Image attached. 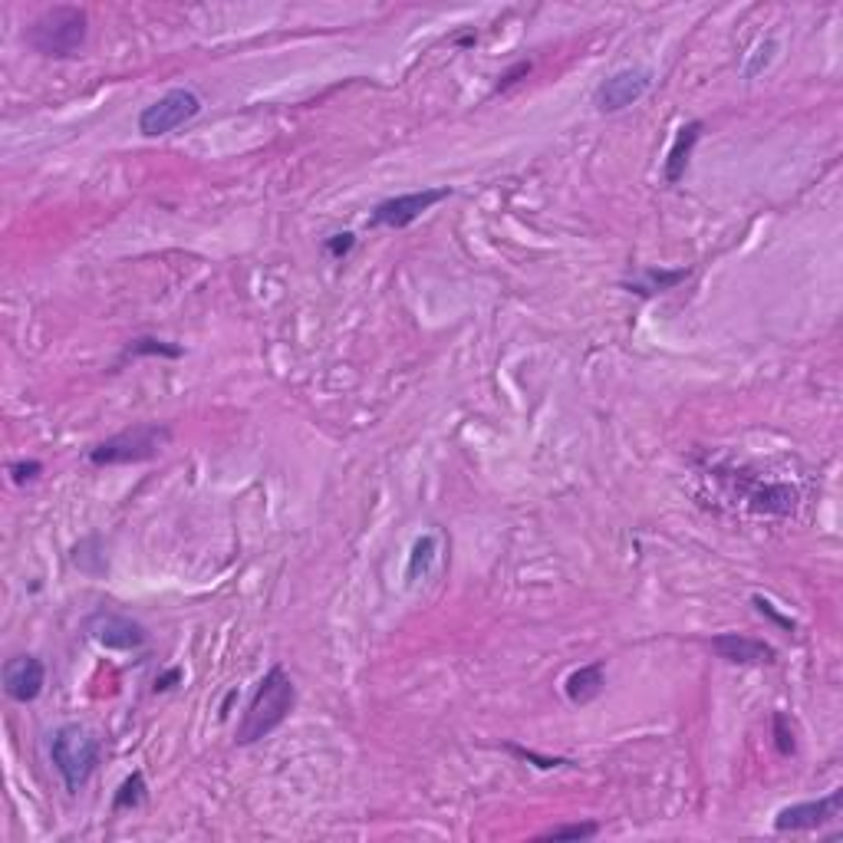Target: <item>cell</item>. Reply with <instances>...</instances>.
<instances>
[{"mask_svg": "<svg viewBox=\"0 0 843 843\" xmlns=\"http://www.w3.org/2000/svg\"><path fill=\"white\" fill-rule=\"evenodd\" d=\"M294 705H297L294 679H290L280 666H271L264 672V679L257 682L251 702H247V708H244L234 741H238V745H254V741L267 738L287 722V715L294 712Z\"/></svg>", "mask_w": 843, "mask_h": 843, "instance_id": "cell-1", "label": "cell"}, {"mask_svg": "<svg viewBox=\"0 0 843 843\" xmlns=\"http://www.w3.org/2000/svg\"><path fill=\"white\" fill-rule=\"evenodd\" d=\"M86 14L80 7L60 4L50 7L27 27V43L40 56H53V60H70L83 50L86 43Z\"/></svg>", "mask_w": 843, "mask_h": 843, "instance_id": "cell-2", "label": "cell"}, {"mask_svg": "<svg viewBox=\"0 0 843 843\" xmlns=\"http://www.w3.org/2000/svg\"><path fill=\"white\" fill-rule=\"evenodd\" d=\"M50 761L56 774L63 778L66 791L76 794L93 778L99 764V741L83 725H60L50 735Z\"/></svg>", "mask_w": 843, "mask_h": 843, "instance_id": "cell-3", "label": "cell"}, {"mask_svg": "<svg viewBox=\"0 0 843 843\" xmlns=\"http://www.w3.org/2000/svg\"><path fill=\"white\" fill-rule=\"evenodd\" d=\"M168 438H172V429H168V425L142 422V425H136V429H126V432L106 438V442H99L96 448H89V462L99 465V468L152 462V458L168 445Z\"/></svg>", "mask_w": 843, "mask_h": 843, "instance_id": "cell-4", "label": "cell"}, {"mask_svg": "<svg viewBox=\"0 0 843 843\" xmlns=\"http://www.w3.org/2000/svg\"><path fill=\"white\" fill-rule=\"evenodd\" d=\"M201 112V99L191 89H168L165 96H159L155 103H149L139 112V132L142 136H168L178 126H185Z\"/></svg>", "mask_w": 843, "mask_h": 843, "instance_id": "cell-5", "label": "cell"}, {"mask_svg": "<svg viewBox=\"0 0 843 843\" xmlns=\"http://www.w3.org/2000/svg\"><path fill=\"white\" fill-rule=\"evenodd\" d=\"M445 198H452V188L406 191V195H396V198L379 201V205L373 208V215H369V224H373V228L402 231V228H409L412 221H419L425 211H432L438 201H445Z\"/></svg>", "mask_w": 843, "mask_h": 843, "instance_id": "cell-6", "label": "cell"}, {"mask_svg": "<svg viewBox=\"0 0 843 843\" xmlns=\"http://www.w3.org/2000/svg\"><path fill=\"white\" fill-rule=\"evenodd\" d=\"M649 86H653V70H646V66H629V70H620L613 76H606V80L593 89V106L603 116H613V112H623L626 106L639 103Z\"/></svg>", "mask_w": 843, "mask_h": 843, "instance_id": "cell-7", "label": "cell"}, {"mask_svg": "<svg viewBox=\"0 0 843 843\" xmlns=\"http://www.w3.org/2000/svg\"><path fill=\"white\" fill-rule=\"evenodd\" d=\"M86 633L96 646L112 649V653H132V649H142L145 639H149L142 623H136L132 616L112 613V610H99L89 616Z\"/></svg>", "mask_w": 843, "mask_h": 843, "instance_id": "cell-8", "label": "cell"}, {"mask_svg": "<svg viewBox=\"0 0 843 843\" xmlns=\"http://www.w3.org/2000/svg\"><path fill=\"white\" fill-rule=\"evenodd\" d=\"M840 804H843V794L830 791L827 797H817V801H801V804L781 807V811L774 814V830H778V834L820 830L824 824H830V820L840 817Z\"/></svg>", "mask_w": 843, "mask_h": 843, "instance_id": "cell-9", "label": "cell"}, {"mask_svg": "<svg viewBox=\"0 0 843 843\" xmlns=\"http://www.w3.org/2000/svg\"><path fill=\"white\" fill-rule=\"evenodd\" d=\"M0 679H4V692L10 702L30 705L40 699L43 685H47V666L37 656H14L4 662Z\"/></svg>", "mask_w": 843, "mask_h": 843, "instance_id": "cell-10", "label": "cell"}, {"mask_svg": "<svg viewBox=\"0 0 843 843\" xmlns=\"http://www.w3.org/2000/svg\"><path fill=\"white\" fill-rule=\"evenodd\" d=\"M712 649L718 653V659L732 662V666H771L774 662V649L761 639L741 636V633H718L712 636Z\"/></svg>", "mask_w": 843, "mask_h": 843, "instance_id": "cell-11", "label": "cell"}, {"mask_svg": "<svg viewBox=\"0 0 843 843\" xmlns=\"http://www.w3.org/2000/svg\"><path fill=\"white\" fill-rule=\"evenodd\" d=\"M702 122L699 119H692V122H685V126L676 132V139H672V149L666 155V182L669 185H679L682 178H685V168H689V159H692V152H695V145H699L702 139Z\"/></svg>", "mask_w": 843, "mask_h": 843, "instance_id": "cell-12", "label": "cell"}, {"mask_svg": "<svg viewBox=\"0 0 843 843\" xmlns=\"http://www.w3.org/2000/svg\"><path fill=\"white\" fill-rule=\"evenodd\" d=\"M603 685H606L603 662H590V666H580V669L570 672L567 682H564V692L573 705H587L593 699H600Z\"/></svg>", "mask_w": 843, "mask_h": 843, "instance_id": "cell-13", "label": "cell"}, {"mask_svg": "<svg viewBox=\"0 0 843 843\" xmlns=\"http://www.w3.org/2000/svg\"><path fill=\"white\" fill-rule=\"evenodd\" d=\"M685 280H689L685 267H679V271H656V267H646V271L636 280H629L626 287L643 297H653V294H662V290H676L679 284H685Z\"/></svg>", "mask_w": 843, "mask_h": 843, "instance_id": "cell-14", "label": "cell"}, {"mask_svg": "<svg viewBox=\"0 0 843 843\" xmlns=\"http://www.w3.org/2000/svg\"><path fill=\"white\" fill-rule=\"evenodd\" d=\"M145 794H149V784H145L142 771H132L126 781L119 784L116 797H112V811H136V807L145 804Z\"/></svg>", "mask_w": 843, "mask_h": 843, "instance_id": "cell-15", "label": "cell"}, {"mask_svg": "<svg viewBox=\"0 0 843 843\" xmlns=\"http://www.w3.org/2000/svg\"><path fill=\"white\" fill-rule=\"evenodd\" d=\"M435 550H438V541L432 534H425L419 537V541L412 544V554H409V564H406V580L415 583L419 577H425L432 567V560H435Z\"/></svg>", "mask_w": 843, "mask_h": 843, "instance_id": "cell-16", "label": "cell"}, {"mask_svg": "<svg viewBox=\"0 0 843 843\" xmlns=\"http://www.w3.org/2000/svg\"><path fill=\"white\" fill-rule=\"evenodd\" d=\"M126 356H165V359H178L182 356V346H172L159 340V336H136L126 346Z\"/></svg>", "mask_w": 843, "mask_h": 843, "instance_id": "cell-17", "label": "cell"}, {"mask_svg": "<svg viewBox=\"0 0 843 843\" xmlns=\"http://www.w3.org/2000/svg\"><path fill=\"white\" fill-rule=\"evenodd\" d=\"M600 827L593 820H583V824H557L541 834V840H590L597 837Z\"/></svg>", "mask_w": 843, "mask_h": 843, "instance_id": "cell-18", "label": "cell"}, {"mask_svg": "<svg viewBox=\"0 0 843 843\" xmlns=\"http://www.w3.org/2000/svg\"><path fill=\"white\" fill-rule=\"evenodd\" d=\"M774 50H778V43H774V40L761 43V47L755 50V56H751L748 66H745V76H748V80H751V76H758V73L764 70V66H768V63L774 60Z\"/></svg>", "mask_w": 843, "mask_h": 843, "instance_id": "cell-19", "label": "cell"}, {"mask_svg": "<svg viewBox=\"0 0 843 843\" xmlns=\"http://www.w3.org/2000/svg\"><path fill=\"white\" fill-rule=\"evenodd\" d=\"M774 738H778L781 755H794V732H788V715H774Z\"/></svg>", "mask_w": 843, "mask_h": 843, "instance_id": "cell-20", "label": "cell"}, {"mask_svg": "<svg viewBox=\"0 0 843 843\" xmlns=\"http://www.w3.org/2000/svg\"><path fill=\"white\" fill-rule=\"evenodd\" d=\"M353 244H356V234L343 231V234H333V238H327V251H330V257H336V261H343V257L353 251Z\"/></svg>", "mask_w": 843, "mask_h": 843, "instance_id": "cell-21", "label": "cell"}, {"mask_svg": "<svg viewBox=\"0 0 843 843\" xmlns=\"http://www.w3.org/2000/svg\"><path fill=\"white\" fill-rule=\"evenodd\" d=\"M527 73H531V63H527V60L514 63L508 73H504V76H498V86H494V93H501V89H511L514 83H521Z\"/></svg>", "mask_w": 843, "mask_h": 843, "instance_id": "cell-22", "label": "cell"}, {"mask_svg": "<svg viewBox=\"0 0 843 843\" xmlns=\"http://www.w3.org/2000/svg\"><path fill=\"white\" fill-rule=\"evenodd\" d=\"M40 471H43V465L33 462V458H30V462H14V465H10V475H14L17 485H24V481H33V478L40 475Z\"/></svg>", "mask_w": 843, "mask_h": 843, "instance_id": "cell-23", "label": "cell"}, {"mask_svg": "<svg viewBox=\"0 0 843 843\" xmlns=\"http://www.w3.org/2000/svg\"><path fill=\"white\" fill-rule=\"evenodd\" d=\"M751 603L758 606V613H761V616H771V620L778 623V626H784V629H794V623L788 620V616H781V613L774 610V606H771L768 600H764V597H755V600H751Z\"/></svg>", "mask_w": 843, "mask_h": 843, "instance_id": "cell-24", "label": "cell"}, {"mask_svg": "<svg viewBox=\"0 0 843 843\" xmlns=\"http://www.w3.org/2000/svg\"><path fill=\"white\" fill-rule=\"evenodd\" d=\"M175 682H182V669H168V672H162V676L155 679L152 689H155V692H168V689H175Z\"/></svg>", "mask_w": 843, "mask_h": 843, "instance_id": "cell-25", "label": "cell"}, {"mask_svg": "<svg viewBox=\"0 0 843 843\" xmlns=\"http://www.w3.org/2000/svg\"><path fill=\"white\" fill-rule=\"evenodd\" d=\"M478 43V33H462V37H455V47H475Z\"/></svg>", "mask_w": 843, "mask_h": 843, "instance_id": "cell-26", "label": "cell"}]
</instances>
